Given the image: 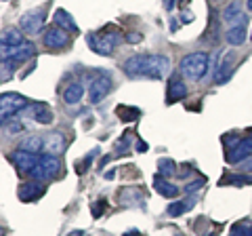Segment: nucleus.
<instances>
[{"label":"nucleus","instance_id":"7c9ffc66","mask_svg":"<svg viewBox=\"0 0 252 236\" xmlns=\"http://www.w3.org/2000/svg\"><path fill=\"white\" fill-rule=\"evenodd\" d=\"M242 171H246V173H252V156L248 160H244L242 162Z\"/></svg>","mask_w":252,"mask_h":236},{"label":"nucleus","instance_id":"ea45409f","mask_svg":"<svg viewBox=\"0 0 252 236\" xmlns=\"http://www.w3.org/2000/svg\"><path fill=\"white\" fill-rule=\"evenodd\" d=\"M212 2H219V0H212Z\"/></svg>","mask_w":252,"mask_h":236},{"label":"nucleus","instance_id":"58836bf2","mask_svg":"<svg viewBox=\"0 0 252 236\" xmlns=\"http://www.w3.org/2000/svg\"><path fill=\"white\" fill-rule=\"evenodd\" d=\"M246 236H252V226L248 228V232H246Z\"/></svg>","mask_w":252,"mask_h":236},{"label":"nucleus","instance_id":"412c9836","mask_svg":"<svg viewBox=\"0 0 252 236\" xmlns=\"http://www.w3.org/2000/svg\"><path fill=\"white\" fill-rule=\"evenodd\" d=\"M195 200L193 196H189V198H185V200H177V202H170L168 204V215H172V217H179V215H183V213H187L189 209H193L195 207Z\"/></svg>","mask_w":252,"mask_h":236},{"label":"nucleus","instance_id":"c9c22d12","mask_svg":"<svg viewBox=\"0 0 252 236\" xmlns=\"http://www.w3.org/2000/svg\"><path fill=\"white\" fill-rule=\"evenodd\" d=\"M124 236H141V234H139V230H130V232H126Z\"/></svg>","mask_w":252,"mask_h":236},{"label":"nucleus","instance_id":"a211bd4d","mask_svg":"<svg viewBox=\"0 0 252 236\" xmlns=\"http://www.w3.org/2000/svg\"><path fill=\"white\" fill-rule=\"evenodd\" d=\"M187 97V86L183 84V80H179V78H172L168 82V93H166V101L172 104V101H181Z\"/></svg>","mask_w":252,"mask_h":236},{"label":"nucleus","instance_id":"a878e982","mask_svg":"<svg viewBox=\"0 0 252 236\" xmlns=\"http://www.w3.org/2000/svg\"><path fill=\"white\" fill-rule=\"evenodd\" d=\"M118 114L122 116L124 122H132V120H137V118L141 116V112H139L137 108H124V106L118 108Z\"/></svg>","mask_w":252,"mask_h":236},{"label":"nucleus","instance_id":"bb28decb","mask_svg":"<svg viewBox=\"0 0 252 236\" xmlns=\"http://www.w3.org/2000/svg\"><path fill=\"white\" fill-rule=\"evenodd\" d=\"M220 184H227V186H244V184H252V177H248V175H227Z\"/></svg>","mask_w":252,"mask_h":236},{"label":"nucleus","instance_id":"c756f323","mask_svg":"<svg viewBox=\"0 0 252 236\" xmlns=\"http://www.w3.org/2000/svg\"><path fill=\"white\" fill-rule=\"evenodd\" d=\"M246 232H248V228L244 224H235L231 228V236H246Z\"/></svg>","mask_w":252,"mask_h":236},{"label":"nucleus","instance_id":"9d476101","mask_svg":"<svg viewBox=\"0 0 252 236\" xmlns=\"http://www.w3.org/2000/svg\"><path fill=\"white\" fill-rule=\"evenodd\" d=\"M9 158H11V162H13L19 171H26V173L32 171L34 167H38V162H40V156H38V154L26 152V150H21V148H19V150H15V152L9 156Z\"/></svg>","mask_w":252,"mask_h":236},{"label":"nucleus","instance_id":"a19ab883","mask_svg":"<svg viewBox=\"0 0 252 236\" xmlns=\"http://www.w3.org/2000/svg\"><path fill=\"white\" fill-rule=\"evenodd\" d=\"M250 38H252V34H250Z\"/></svg>","mask_w":252,"mask_h":236},{"label":"nucleus","instance_id":"f3484780","mask_svg":"<svg viewBox=\"0 0 252 236\" xmlns=\"http://www.w3.org/2000/svg\"><path fill=\"white\" fill-rule=\"evenodd\" d=\"M53 21H55V26L61 28V30H65V32H76L78 34L76 21L72 19V15H69L67 11L57 9V11H55V15H53Z\"/></svg>","mask_w":252,"mask_h":236},{"label":"nucleus","instance_id":"4468645a","mask_svg":"<svg viewBox=\"0 0 252 236\" xmlns=\"http://www.w3.org/2000/svg\"><path fill=\"white\" fill-rule=\"evenodd\" d=\"M223 19H225V23H229V28L246 23V15L242 13L240 2H231L229 6H227V9L223 11Z\"/></svg>","mask_w":252,"mask_h":236},{"label":"nucleus","instance_id":"e433bc0d","mask_svg":"<svg viewBox=\"0 0 252 236\" xmlns=\"http://www.w3.org/2000/svg\"><path fill=\"white\" fill-rule=\"evenodd\" d=\"M69 236H82V230H74V232H69Z\"/></svg>","mask_w":252,"mask_h":236},{"label":"nucleus","instance_id":"5701e85b","mask_svg":"<svg viewBox=\"0 0 252 236\" xmlns=\"http://www.w3.org/2000/svg\"><path fill=\"white\" fill-rule=\"evenodd\" d=\"M225 38H227V42L233 44V46L244 44V40H246V23L229 28V30H227V34H225Z\"/></svg>","mask_w":252,"mask_h":236},{"label":"nucleus","instance_id":"f704fd0d","mask_svg":"<svg viewBox=\"0 0 252 236\" xmlns=\"http://www.w3.org/2000/svg\"><path fill=\"white\" fill-rule=\"evenodd\" d=\"M191 19H193V15H189V13H185V15H183V21H185V23H189Z\"/></svg>","mask_w":252,"mask_h":236},{"label":"nucleus","instance_id":"f8f14e48","mask_svg":"<svg viewBox=\"0 0 252 236\" xmlns=\"http://www.w3.org/2000/svg\"><path fill=\"white\" fill-rule=\"evenodd\" d=\"M65 146H67V141H65V137H63V133H59V131L44 135V152L46 154L57 156V154H61L63 150H65Z\"/></svg>","mask_w":252,"mask_h":236},{"label":"nucleus","instance_id":"b1692460","mask_svg":"<svg viewBox=\"0 0 252 236\" xmlns=\"http://www.w3.org/2000/svg\"><path fill=\"white\" fill-rule=\"evenodd\" d=\"M23 42V36L19 34V30H4L2 32V44L4 46H17Z\"/></svg>","mask_w":252,"mask_h":236},{"label":"nucleus","instance_id":"f03ea898","mask_svg":"<svg viewBox=\"0 0 252 236\" xmlns=\"http://www.w3.org/2000/svg\"><path fill=\"white\" fill-rule=\"evenodd\" d=\"M208 72V55L206 53H189L181 61V74L189 80H202Z\"/></svg>","mask_w":252,"mask_h":236},{"label":"nucleus","instance_id":"6e6552de","mask_svg":"<svg viewBox=\"0 0 252 236\" xmlns=\"http://www.w3.org/2000/svg\"><path fill=\"white\" fill-rule=\"evenodd\" d=\"M34 55H36V46L32 42H26V40L17 46H4L2 44V59L9 57L11 61H28L30 57H34Z\"/></svg>","mask_w":252,"mask_h":236},{"label":"nucleus","instance_id":"6ab92c4d","mask_svg":"<svg viewBox=\"0 0 252 236\" xmlns=\"http://www.w3.org/2000/svg\"><path fill=\"white\" fill-rule=\"evenodd\" d=\"M82 95H84V84L80 80H76L72 84H67V89L63 91V101H65L67 106H74L82 99Z\"/></svg>","mask_w":252,"mask_h":236},{"label":"nucleus","instance_id":"cd10ccee","mask_svg":"<svg viewBox=\"0 0 252 236\" xmlns=\"http://www.w3.org/2000/svg\"><path fill=\"white\" fill-rule=\"evenodd\" d=\"M204 184H206V182H204L202 177H200V179H195V182H189V184L185 186V192H187V194L198 192V190H202V186H204Z\"/></svg>","mask_w":252,"mask_h":236},{"label":"nucleus","instance_id":"9b49d317","mask_svg":"<svg viewBox=\"0 0 252 236\" xmlns=\"http://www.w3.org/2000/svg\"><path fill=\"white\" fill-rule=\"evenodd\" d=\"M42 42H44V46H49V49H63V46H67L69 36H67L65 30L51 28V30H46V32H44Z\"/></svg>","mask_w":252,"mask_h":236},{"label":"nucleus","instance_id":"393cba45","mask_svg":"<svg viewBox=\"0 0 252 236\" xmlns=\"http://www.w3.org/2000/svg\"><path fill=\"white\" fill-rule=\"evenodd\" d=\"M158 169H160L162 177H170V175H175L177 164H175V160H170V158H160L158 160Z\"/></svg>","mask_w":252,"mask_h":236},{"label":"nucleus","instance_id":"7ed1b4c3","mask_svg":"<svg viewBox=\"0 0 252 236\" xmlns=\"http://www.w3.org/2000/svg\"><path fill=\"white\" fill-rule=\"evenodd\" d=\"M112 91V76L103 70H97L94 74H91V84H89V97L91 104H101Z\"/></svg>","mask_w":252,"mask_h":236},{"label":"nucleus","instance_id":"4c0bfd02","mask_svg":"<svg viewBox=\"0 0 252 236\" xmlns=\"http://www.w3.org/2000/svg\"><path fill=\"white\" fill-rule=\"evenodd\" d=\"M246 6H248V11H252V0H246Z\"/></svg>","mask_w":252,"mask_h":236},{"label":"nucleus","instance_id":"aec40b11","mask_svg":"<svg viewBox=\"0 0 252 236\" xmlns=\"http://www.w3.org/2000/svg\"><path fill=\"white\" fill-rule=\"evenodd\" d=\"M44 192V188H42V182H34L32 179L30 184H26L23 188H19V198L23 200V202H30V200H34V198H38Z\"/></svg>","mask_w":252,"mask_h":236},{"label":"nucleus","instance_id":"2eb2a0df","mask_svg":"<svg viewBox=\"0 0 252 236\" xmlns=\"http://www.w3.org/2000/svg\"><path fill=\"white\" fill-rule=\"evenodd\" d=\"M28 110H30V116L34 118V122H38V124H51L53 122V112H51L49 106H44V104H32Z\"/></svg>","mask_w":252,"mask_h":236},{"label":"nucleus","instance_id":"0eeeda50","mask_svg":"<svg viewBox=\"0 0 252 236\" xmlns=\"http://www.w3.org/2000/svg\"><path fill=\"white\" fill-rule=\"evenodd\" d=\"M44 21H46V17H44V11L42 9H32V11L21 15L19 26H21V30L26 34H38L42 30Z\"/></svg>","mask_w":252,"mask_h":236},{"label":"nucleus","instance_id":"72a5a7b5","mask_svg":"<svg viewBox=\"0 0 252 236\" xmlns=\"http://www.w3.org/2000/svg\"><path fill=\"white\" fill-rule=\"evenodd\" d=\"M128 40H130V42H139L141 36H139V34H132V36H128Z\"/></svg>","mask_w":252,"mask_h":236},{"label":"nucleus","instance_id":"4be33fe9","mask_svg":"<svg viewBox=\"0 0 252 236\" xmlns=\"http://www.w3.org/2000/svg\"><path fill=\"white\" fill-rule=\"evenodd\" d=\"M19 148H21V150H26V152L38 154L40 150H44V137H40V135H28V137L21 139Z\"/></svg>","mask_w":252,"mask_h":236},{"label":"nucleus","instance_id":"dca6fc26","mask_svg":"<svg viewBox=\"0 0 252 236\" xmlns=\"http://www.w3.org/2000/svg\"><path fill=\"white\" fill-rule=\"evenodd\" d=\"M154 188H156V192L164 196V198H175V196L179 194V188L175 184H170L166 177H162V175H156L154 177Z\"/></svg>","mask_w":252,"mask_h":236},{"label":"nucleus","instance_id":"c85d7f7f","mask_svg":"<svg viewBox=\"0 0 252 236\" xmlns=\"http://www.w3.org/2000/svg\"><path fill=\"white\" fill-rule=\"evenodd\" d=\"M13 64L15 61L2 59V82H6V78H13Z\"/></svg>","mask_w":252,"mask_h":236},{"label":"nucleus","instance_id":"423d86ee","mask_svg":"<svg viewBox=\"0 0 252 236\" xmlns=\"http://www.w3.org/2000/svg\"><path fill=\"white\" fill-rule=\"evenodd\" d=\"M26 106H28V99L21 97L19 93H4L0 97V116H2V122H6V118L21 112Z\"/></svg>","mask_w":252,"mask_h":236},{"label":"nucleus","instance_id":"ddd939ff","mask_svg":"<svg viewBox=\"0 0 252 236\" xmlns=\"http://www.w3.org/2000/svg\"><path fill=\"white\" fill-rule=\"evenodd\" d=\"M231 72H233V53H227L220 57V64L217 66V74H215L217 84H225L229 80Z\"/></svg>","mask_w":252,"mask_h":236},{"label":"nucleus","instance_id":"473e14b6","mask_svg":"<svg viewBox=\"0 0 252 236\" xmlns=\"http://www.w3.org/2000/svg\"><path fill=\"white\" fill-rule=\"evenodd\" d=\"M147 150V144H145V141H139V144H137V152H145Z\"/></svg>","mask_w":252,"mask_h":236},{"label":"nucleus","instance_id":"79ce46f5","mask_svg":"<svg viewBox=\"0 0 252 236\" xmlns=\"http://www.w3.org/2000/svg\"><path fill=\"white\" fill-rule=\"evenodd\" d=\"M250 133H252V131H250Z\"/></svg>","mask_w":252,"mask_h":236},{"label":"nucleus","instance_id":"39448f33","mask_svg":"<svg viewBox=\"0 0 252 236\" xmlns=\"http://www.w3.org/2000/svg\"><path fill=\"white\" fill-rule=\"evenodd\" d=\"M122 38L118 32H109V34H103V36H97V34H89L86 36V42H89V46L94 51V53H99V55H109L112 53L118 42H120Z\"/></svg>","mask_w":252,"mask_h":236},{"label":"nucleus","instance_id":"f257e3e1","mask_svg":"<svg viewBox=\"0 0 252 236\" xmlns=\"http://www.w3.org/2000/svg\"><path fill=\"white\" fill-rule=\"evenodd\" d=\"M124 74L130 78H149V80H162L170 72V59L166 55H132L124 61Z\"/></svg>","mask_w":252,"mask_h":236},{"label":"nucleus","instance_id":"20e7f679","mask_svg":"<svg viewBox=\"0 0 252 236\" xmlns=\"http://www.w3.org/2000/svg\"><path fill=\"white\" fill-rule=\"evenodd\" d=\"M59 169H61V160L57 158V156L44 154V156H40V162H38V167L28 171L26 175L30 179H34V182H46V179H51V177L57 175Z\"/></svg>","mask_w":252,"mask_h":236},{"label":"nucleus","instance_id":"1a4fd4ad","mask_svg":"<svg viewBox=\"0 0 252 236\" xmlns=\"http://www.w3.org/2000/svg\"><path fill=\"white\" fill-rule=\"evenodd\" d=\"M250 156H252V137H244L231 148V150H227V162L240 164L244 160H248Z\"/></svg>","mask_w":252,"mask_h":236},{"label":"nucleus","instance_id":"2f4dec72","mask_svg":"<svg viewBox=\"0 0 252 236\" xmlns=\"http://www.w3.org/2000/svg\"><path fill=\"white\" fill-rule=\"evenodd\" d=\"M164 9H166V11L175 9V0H164Z\"/></svg>","mask_w":252,"mask_h":236}]
</instances>
